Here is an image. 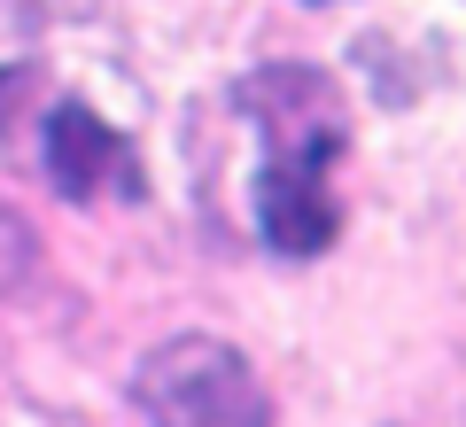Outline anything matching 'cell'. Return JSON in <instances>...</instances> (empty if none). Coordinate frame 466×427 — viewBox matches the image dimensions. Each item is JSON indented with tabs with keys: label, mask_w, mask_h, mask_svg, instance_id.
Instances as JSON below:
<instances>
[{
	"label": "cell",
	"mask_w": 466,
	"mask_h": 427,
	"mask_svg": "<svg viewBox=\"0 0 466 427\" xmlns=\"http://www.w3.org/2000/svg\"><path fill=\"white\" fill-rule=\"evenodd\" d=\"M133 412L171 427H265L272 404L257 389V365L218 334H171L164 350L133 365Z\"/></svg>",
	"instance_id": "1"
},
{
	"label": "cell",
	"mask_w": 466,
	"mask_h": 427,
	"mask_svg": "<svg viewBox=\"0 0 466 427\" xmlns=\"http://www.w3.org/2000/svg\"><path fill=\"white\" fill-rule=\"evenodd\" d=\"M39 164H47V179H55L63 202H101V195H140V187H148L133 140H125L101 109H86V101H55L47 109Z\"/></svg>",
	"instance_id": "3"
},
{
	"label": "cell",
	"mask_w": 466,
	"mask_h": 427,
	"mask_svg": "<svg viewBox=\"0 0 466 427\" xmlns=\"http://www.w3.org/2000/svg\"><path fill=\"white\" fill-rule=\"evenodd\" d=\"M241 109L257 117L272 164L334 171V164H342V148H350V109H342V94H334V78H327V70H311V63L249 70V78H241Z\"/></svg>",
	"instance_id": "2"
},
{
	"label": "cell",
	"mask_w": 466,
	"mask_h": 427,
	"mask_svg": "<svg viewBox=\"0 0 466 427\" xmlns=\"http://www.w3.org/2000/svg\"><path fill=\"white\" fill-rule=\"evenodd\" d=\"M32 280H39V233H32V218H24V210L0 202V303L24 296Z\"/></svg>",
	"instance_id": "5"
},
{
	"label": "cell",
	"mask_w": 466,
	"mask_h": 427,
	"mask_svg": "<svg viewBox=\"0 0 466 427\" xmlns=\"http://www.w3.org/2000/svg\"><path fill=\"white\" fill-rule=\"evenodd\" d=\"M257 233H265V249H280V257H319V249H334L342 210H334L327 171L272 164L265 156V171H257Z\"/></svg>",
	"instance_id": "4"
}]
</instances>
